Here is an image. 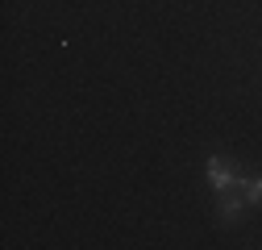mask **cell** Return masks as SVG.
Here are the masks:
<instances>
[{
  "mask_svg": "<svg viewBox=\"0 0 262 250\" xmlns=\"http://www.w3.org/2000/svg\"><path fill=\"white\" fill-rule=\"evenodd\" d=\"M242 204H246V192H221V221H233V217L242 213Z\"/></svg>",
  "mask_w": 262,
  "mask_h": 250,
  "instance_id": "obj_2",
  "label": "cell"
},
{
  "mask_svg": "<svg viewBox=\"0 0 262 250\" xmlns=\"http://www.w3.org/2000/svg\"><path fill=\"white\" fill-rule=\"evenodd\" d=\"M242 192H246V204H262V175L258 179H246Z\"/></svg>",
  "mask_w": 262,
  "mask_h": 250,
  "instance_id": "obj_3",
  "label": "cell"
},
{
  "mask_svg": "<svg viewBox=\"0 0 262 250\" xmlns=\"http://www.w3.org/2000/svg\"><path fill=\"white\" fill-rule=\"evenodd\" d=\"M208 183L216 187V192H229V187H237V167L233 163H229V159H221V154H216V159H208Z\"/></svg>",
  "mask_w": 262,
  "mask_h": 250,
  "instance_id": "obj_1",
  "label": "cell"
}]
</instances>
